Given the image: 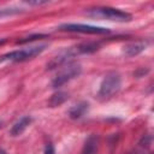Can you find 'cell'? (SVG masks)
<instances>
[{
    "label": "cell",
    "mask_w": 154,
    "mask_h": 154,
    "mask_svg": "<svg viewBox=\"0 0 154 154\" xmlns=\"http://www.w3.org/2000/svg\"><path fill=\"white\" fill-rule=\"evenodd\" d=\"M120 85H122L120 75L118 72H108L103 77L100 84L97 96L100 99H108L120 89Z\"/></svg>",
    "instance_id": "obj_1"
},
{
    "label": "cell",
    "mask_w": 154,
    "mask_h": 154,
    "mask_svg": "<svg viewBox=\"0 0 154 154\" xmlns=\"http://www.w3.org/2000/svg\"><path fill=\"white\" fill-rule=\"evenodd\" d=\"M46 47H47L46 45H40V46L24 48V49H20V51H13V52L6 53V54L0 57V63H4V61H13V63L25 61L28 59H31V58L38 55L42 51H45Z\"/></svg>",
    "instance_id": "obj_2"
},
{
    "label": "cell",
    "mask_w": 154,
    "mask_h": 154,
    "mask_svg": "<svg viewBox=\"0 0 154 154\" xmlns=\"http://www.w3.org/2000/svg\"><path fill=\"white\" fill-rule=\"evenodd\" d=\"M82 71V67L77 63H67L53 78L52 81V87L53 88H59L66 82L71 81L72 78L77 77Z\"/></svg>",
    "instance_id": "obj_3"
},
{
    "label": "cell",
    "mask_w": 154,
    "mask_h": 154,
    "mask_svg": "<svg viewBox=\"0 0 154 154\" xmlns=\"http://www.w3.org/2000/svg\"><path fill=\"white\" fill-rule=\"evenodd\" d=\"M89 14L95 16V17L107 18L109 20H116V22H130L132 18L131 14H129L128 12H124V11H120L113 7H97V8L91 10Z\"/></svg>",
    "instance_id": "obj_4"
},
{
    "label": "cell",
    "mask_w": 154,
    "mask_h": 154,
    "mask_svg": "<svg viewBox=\"0 0 154 154\" xmlns=\"http://www.w3.org/2000/svg\"><path fill=\"white\" fill-rule=\"evenodd\" d=\"M60 30L63 31H70V32H82V34H96V35H102V34H108L109 29L107 28H101V26H95V25H87V24H61L59 26Z\"/></svg>",
    "instance_id": "obj_5"
},
{
    "label": "cell",
    "mask_w": 154,
    "mask_h": 154,
    "mask_svg": "<svg viewBox=\"0 0 154 154\" xmlns=\"http://www.w3.org/2000/svg\"><path fill=\"white\" fill-rule=\"evenodd\" d=\"M75 55L72 49H65L63 52H60L58 55H55L54 58H52V60L47 64V70H53V69H57V67H60L65 64H67V61Z\"/></svg>",
    "instance_id": "obj_6"
},
{
    "label": "cell",
    "mask_w": 154,
    "mask_h": 154,
    "mask_svg": "<svg viewBox=\"0 0 154 154\" xmlns=\"http://www.w3.org/2000/svg\"><path fill=\"white\" fill-rule=\"evenodd\" d=\"M31 122H32V118H31L30 116H24V117H22L18 122H16V123L13 124V126H12L11 130H10V135H11V136H19V135L23 134L24 130L31 124Z\"/></svg>",
    "instance_id": "obj_7"
},
{
    "label": "cell",
    "mask_w": 154,
    "mask_h": 154,
    "mask_svg": "<svg viewBox=\"0 0 154 154\" xmlns=\"http://www.w3.org/2000/svg\"><path fill=\"white\" fill-rule=\"evenodd\" d=\"M147 47V42L140 41V42H132L129 43L124 47V54L126 57H135L137 54H140L141 52H143Z\"/></svg>",
    "instance_id": "obj_8"
},
{
    "label": "cell",
    "mask_w": 154,
    "mask_h": 154,
    "mask_svg": "<svg viewBox=\"0 0 154 154\" xmlns=\"http://www.w3.org/2000/svg\"><path fill=\"white\" fill-rule=\"evenodd\" d=\"M88 102L85 101H81L77 105L72 106L69 111V117L71 119H79L82 116H84V113L88 111Z\"/></svg>",
    "instance_id": "obj_9"
},
{
    "label": "cell",
    "mask_w": 154,
    "mask_h": 154,
    "mask_svg": "<svg viewBox=\"0 0 154 154\" xmlns=\"http://www.w3.org/2000/svg\"><path fill=\"white\" fill-rule=\"evenodd\" d=\"M97 141L99 140H97L96 135H90L87 138V141H85V143L82 148L81 154H95L96 147H97Z\"/></svg>",
    "instance_id": "obj_10"
},
{
    "label": "cell",
    "mask_w": 154,
    "mask_h": 154,
    "mask_svg": "<svg viewBox=\"0 0 154 154\" xmlns=\"http://www.w3.org/2000/svg\"><path fill=\"white\" fill-rule=\"evenodd\" d=\"M69 99V94L65 93V91H58L55 94H53L51 96V99L48 100V106L49 107H57V106H60L63 105L66 100Z\"/></svg>",
    "instance_id": "obj_11"
},
{
    "label": "cell",
    "mask_w": 154,
    "mask_h": 154,
    "mask_svg": "<svg viewBox=\"0 0 154 154\" xmlns=\"http://www.w3.org/2000/svg\"><path fill=\"white\" fill-rule=\"evenodd\" d=\"M99 49V45L96 42H88V43H82L77 47L78 53H94Z\"/></svg>",
    "instance_id": "obj_12"
},
{
    "label": "cell",
    "mask_w": 154,
    "mask_h": 154,
    "mask_svg": "<svg viewBox=\"0 0 154 154\" xmlns=\"http://www.w3.org/2000/svg\"><path fill=\"white\" fill-rule=\"evenodd\" d=\"M22 11L18 8H0V17H5V16H12V14H17L20 13Z\"/></svg>",
    "instance_id": "obj_13"
},
{
    "label": "cell",
    "mask_w": 154,
    "mask_h": 154,
    "mask_svg": "<svg viewBox=\"0 0 154 154\" xmlns=\"http://www.w3.org/2000/svg\"><path fill=\"white\" fill-rule=\"evenodd\" d=\"M41 37H47V35H43V34H35V35L24 37V38H22V40H18L17 43H25V42H30V41H34V40H36V38H41Z\"/></svg>",
    "instance_id": "obj_14"
},
{
    "label": "cell",
    "mask_w": 154,
    "mask_h": 154,
    "mask_svg": "<svg viewBox=\"0 0 154 154\" xmlns=\"http://www.w3.org/2000/svg\"><path fill=\"white\" fill-rule=\"evenodd\" d=\"M43 154H55V152H54V147H53V144H52L51 142H48V143L46 144Z\"/></svg>",
    "instance_id": "obj_15"
},
{
    "label": "cell",
    "mask_w": 154,
    "mask_h": 154,
    "mask_svg": "<svg viewBox=\"0 0 154 154\" xmlns=\"http://www.w3.org/2000/svg\"><path fill=\"white\" fill-rule=\"evenodd\" d=\"M150 141H152V137L149 136V135H146V136H143L142 137V140H141V144L142 146H146V147H148L149 144H150Z\"/></svg>",
    "instance_id": "obj_16"
},
{
    "label": "cell",
    "mask_w": 154,
    "mask_h": 154,
    "mask_svg": "<svg viewBox=\"0 0 154 154\" xmlns=\"http://www.w3.org/2000/svg\"><path fill=\"white\" fill-rule=\"evenodd\" d=\"M48 1H25V4H28V5H31V6H40V5H45V4H47Z\"/></svg>",
    "instance_id": "obj_17"
},
{
    "label": "cell",
    "mask_w": 154,
    "mask_h": 154,
    "mask_svg": "<svg viewBox=\"0 0 154 154\" xmlns=\"http://www.w3.org/2000/svg\"><path fill=\"white\" fill-rule=\"evenodd\" d=\"M0 154H7V153H6L4 149H0Z\"/></svg>",
    "instance_id": "obj_18"
},
{
    "label": "cell",
    "mask_w": 154,
    "mask_h": 154,
    "mask_svg": "<svg viewBox=\"0 0 154 154\" xmlns=\"http://www.w3.org/2000/svg\"><path fill=\"white\" fill-rule=\"evenodd\" d=\"M1 126H2V123H1V122H0V128H1Z\"/></svg>",
    "instance_id": "obj_19"
}]
</instances>
